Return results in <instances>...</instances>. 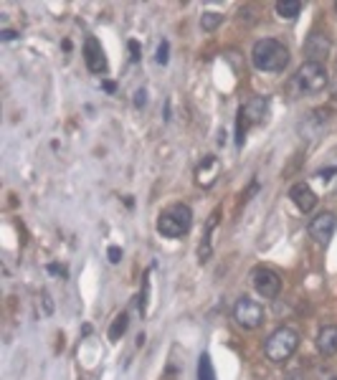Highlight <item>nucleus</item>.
I'll return each mask as SVG.
<instances>
[{
	"label": "nucleus",
	"mask_w": 337,
	"mask_h": 380,
	"mask_svg": "<svg viewBox=\"0 0 337 380\" xmlns=\"http://www.w3.org/2000/svg\"><path fill=\"white\" fill-rule=\"evenodd\" d=\"M329 380H337V378H329Z\"/></svg>",
	"instance_id": "nucleus-24"
},
{
	"label": "nucleus",
	"mask_w": 337,
	"mask_h": 380,
	"mask_svg": "<svg viewBox=\"0 0 337 380\" xmlns=\"http://www.w3.org/2000/svg\"><path fill=\"white\" fill-rule=\"evenodd\" d=\"M335 228H337L335 213H320V216L312 218V223H309V234H312L314 241L327 243L329 238H332V234H335Z\"/></svg>",
	"instance_id": "nucleus-7"
},
{
	"label": "nucleus",
	"mask_w": 337,
	"mask_h": 380,
	"mask_svg": "<svg viewBox=\"0 0 337 380\" xmlns=\"http://www.w3.org/2000/svg\"><path fill=\"white\" fill-rule=\"evenodd\" d=\"M241 112L249 120V124H259V122H264V114H267V99H251L249 104L241 106Z\"/></svg>",
	"instance_id": "nucleus-12"
},
{
	"label": "nucleus",
	"mask_w": 337,
	"mask_h": 380,
	"mask_svg": "<svg viewBox=\"0 0 337 380\" xmlns=\"http://www.w3.org/2000/svg\"><path fill=\"white\" fill-rule=\"evenodd\" d=\"M299 348V334L291 330V327H279L274 332L269 334L267 345H264V352L271 363H284L289 360Z\"/></svg>",
	"instance_id": "nucleus-3"
},
{
	"label": "nucleus",
	"mask_w": 337,
	"mask_h": 380,
	"mask_svg": "<svg viewBox=\"0 0 337 380\" xmlns=\"http://www.w3.org/2000/svg\"><path fill=\"white\" fill-rule=\"evenodd\" d=\"M119 258H122V251L117 249V246H112V249H109V261H112V264H117Z\"/></svg>",
	"instance_id": "nucleus-19"
},
{
	"label": "nucleus",
	"mask_w": 337,
	"mask_h": 380,
	"mask_svg": "<svg viewBox=\"0 0 337 380\" xmlns=\"http://www.w3.org/2000/svg\"><path fill=\"white\" fill-rule=\"evenodd\" d=\"M276 13L282 15V18H297L302 13V3L299 0H284V3H276Z\"/></svg>",
	"instance_id": "nucleus-14"
},
{
	"label": "nucleus",
	"mask_w": 337,
	"mask_h": 380,
	"mask_svg": "<svg viewBox=\"0 0 337 380\" xmlns=\"http://www.w3.org/2000/svg\"><path fill=\"white\" fill-rule=\"evenodd\" d=\"M198 380H215V372H213V363L208 355H200L198 360Z\"/></svg>",
	"instance_id": "nucleus-15"
},
{
	"label": "nucleus",
	"mask_w": 337,
	"mask_h": 380,
	"mask_svg": "<svg viewBox=\"0 0 337 380\" xmlns=\"http://www.w3.org/2000/svg\"><path fill=\"white\" fill-rule=\"evenodd\" d=\"M327 51H329V41L322 33H312L309 36V41H307V53L312 56V61H317L320 64V59L322 56H327Z\"/></svg>",
	"instance_id": "nucleus-13"
},
{
	"label": "nucleus",
	"mask_w": 337,
	"mask_h": 380,
	"mask_svg": "<svg viewBox=\"0 0 337 380\" xmlns=\"http://www.w3.org/2000/svg\"><path fill=\"white\" fill-rule=\"evenodd\" d=\"M251 61L259 71L279 74L289 64V48L284 44H279V41H274V38H261L251 48Z\"/></svg>",
	"instance_id": "nucleus-1"
},
{
	"label": "nucleus",
	"mask_w": 337,
	"mask_h": 380,
	"mask_svg": "<svg viewBox=\"0 0 337 380\" xmlns=\"http://www.w3.org/2000/svg\"><path fill=\"white\" fill-rule=\"evenodd\" d=\"M135 97H137V99H135V104H137V106H145V102H147V94H145V91H137V94H135Z\"/></svg>",
	"instance_id": "nucleus-20"
},
{
	"label": "nucleus",
	"mask_w": 337,
	"mask_h": 380,
	"mask_svg": "<svg viewBox=\"0 0 337 380\" xmlns=\"http://www.w3.org/2000/svg\"><path fill=\"white\" fill-rule=\"evenodd\" d=\"M168 51H170L168 41H162V44L157 46V56H155V61H157V64H168Z\"/></svg>",
	"instance_id": "nucleus-18"
},
{
	"label": "nucleus",
	"mask_w": 337,
	"mask_h": 380,
	"mask_svg": "<svg viewBox=\"0 0 337 380\" xmlns=\"http://www.w3.org/2000/svg\"><path fill=\"white\" fill-rule=\"evenodd\" d=\"M130 51H132V59L137 61V59H139V48H137V44H135V41L130 44Z\"/></svg>",
	"instance_id": "nucleus-22"
},
{
	"label": "nucleus",
	"mask_w": 337,
	"mask_h": 380,
	"mask_svg": "<svg viewBox=\"0 0 337 380\" xmlns=\"http://www.w3.org/2000/svg\"><path fill=\"white\" fill-rule=\"evenodd\" d=\"M215 178H218V160H215L213 155H208V158H203V162H200L198 173H195V180H198V185H203V188H211L215 182Z\"/></svg>",
	"instance_id": "nucleus-11"
},
{
	"label": "nucleus",
	"mask_w": 337,
	"mask_h": 380,
	"mask_svg": "<svg viewBox=\"0 0 337 380\" xmlns=\"http://www.w3.org/2000/svg\"><path fill=\"white\" fill-rule=\"evenodd\" d=\"M16 38V30H3V41H13Z\"/></svg>",
	"instance_id": "nucleus-23"
},
{
	"label": "nucleus",
	"mask_w": 337,
	"mask_h": 380,
	"mask_svg": "<svg viewBox=\"0 0 337 380\" xmlns=\"http://www.w3.org/2000/svg\"><path fill=\"white\" fill-rule=\"evenodd\" d=\"M223 21V15L221 13H203V18H200V28L203 30H213L218 28Z\"/></svg>",
	"instance_id": "nucleus-16"
},
{
	"label": "nucleus",
	"mask_w": 337,
	"mask_h": 380,
	"mask_svg": "<svg viewBox=\"0 0 337 380\" xmlns=\"http://www.w3.org/2000/svg\"><path fill=\"white\" fill-rule=\"evenodd\" d=\"M233 319L244 330H256V327L264 322V307H261L256 299H249V296H241L233 307Z\"/></svg>",
	"instance_id": "nucleus-5"
},
{
	"label": "nucleus",
	"mask_w": 337,
	"mask_h": 380,
	"mask_svg": "<svg viewBox=\"0 0 337 380\" xmlns=\"http://www.w3.org/2000/svg\"><path fill=\"white\" fill-rule=\"evenodd\" d=\"M289 198L302 213H309L314 205H317V196H314V190L309 188L307 182H297V185L289 190Z\"/></svg>",
	"instance_id": "nucleus-9"
},
{
	"label": "nucleus",
	"mask_w": 337,
	"mask_h": 380,
	"mask_svg": "<svg viewBox=\"0 0 337 380\" xmlns=\"http://www.w3.org/2000/svg\"><path fill=\"white\" fill-rule=\"evenodd\" d=\"M251 279H253V289H256L264 299H274V296L279 294V289H282V279H279V274L271 272V269H267V266L256 269V272L251 274Z\"/></svg>",
	"instance_id": "nucleus-6"
},
{
	"label": "nucleus",
	"mask_w": 337,
	"mask_h": 380,
	"mask_svg": "<svg viewBox=\"0 0 337 380\" xmlns=\"http://www.w3.org/2000/svg\"><path fill=\"white\" fill-rule=\"evenodd\" d=\"M335 10H337V3H335Z\"/></svg>",
	"instance_id": "nucleus-25"
},
{
	"label": "nucleus",
	"mask_w": 337,
	"mask_h": 380,
	"mask_svg": "<svg viewBox=\"0 0 337 380\" xmlns=\"http://www.w3.org/2000/svg\"><path fill=\"white\" fill-rule=\"evenodd\" d=\"M193 226V211L185 203L170 205L168 211L160 213L157 218V231H160L165 238H180L191 231Z\"/></svg>",
	"instance_id": "nucleus-2"
},
{
	"label": "nucleus",
	"mask_w": 337,
	"mask_h": 380,
	"mask_svg": "<svg viewBox=\"0 0 337 380\" xmlns=\"http://www.w3.org/2000/svg\"><path fill=\"white\" fill-rule=\"evenodd\" d=\"M124 330H127V314L122 312V314L115 319L112 330H109V337H112V340H119V334H124Z\"/></svg>",
	"instance_id": "nucleus-17"
},
{
	"label": "nucleus",
	"mask_w": 337,
	"mask_h": 380,
	"mask_svg": "<svg viewBox=\"0 0 337 380\" xmlns=\"http://www.w3.org/2000/svg\"><path fill=\"white\" fill-rule=\"evenodd\" d=\"M317 348L325 357L335 355L337 352V327L335 325H325L317 332Z\"/></svg>",
	"instance_id": "nucleus-10"
},
{
	"label": "nucleus",
	"mask_w": 337,
	"mask_h": 380,
	"mask_svg": "<svg viewBox=\"0 0 337 380\" xmlns=\"http://www.w3.org/2000/svg\"><path fill=\"white\" fill-rule=\"evenodd\" d=\"M84 61L89 71L94 74H102V71H107V59H104V48L97 38H86V46H84Z\"/></svg>",
	"instance_id": "nucleus-8"
},
{
	"label": "nucleus",
	"mask_w": 337,
	"mask_h": 380,
	"mask_svg": "<svg viewBox=\"0 0 337 380\" xmlns=\"http://www.w3.org/2000/svg\"><path fill=\"white\" fill-rule=\"evenodd\" d=\"M294 82H297V89L302 94H320L325 86H327L329 76H327V68L317 64V61H307L302 64L294 76Z\"/></svg>",
	"instance_id": "nucleus-4"
},
{
	"label": "nucleus",
	"mask_w": 337,
	"mask_h": 380,
	"mask_svg": "<svg viewBox=\"0 0 337 380\" xmlns=\"http://www.w3.org/2000/svg\"><path fill=\"white\" fill-rule=\"evenodd\" d=\"M337 173V167H327V170H322L320 173V178L322 180H327V175H335Z\"/></svg>",
	"instance_id": "nucleus-21"
}]
</instances>
